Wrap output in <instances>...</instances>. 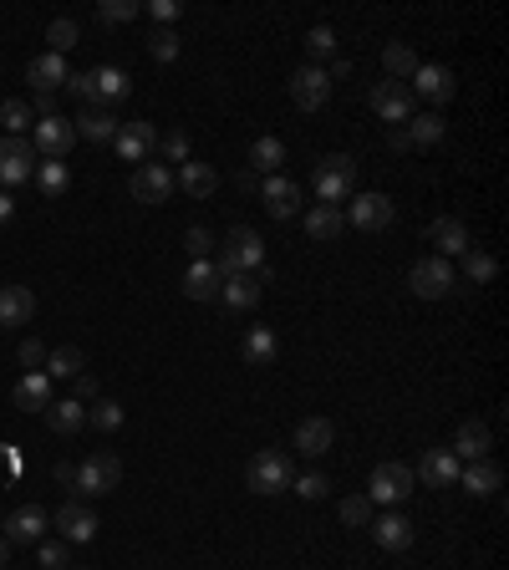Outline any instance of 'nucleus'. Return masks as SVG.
<instances>
[{
	"mask_svg": "<svg viewBox=\"0 0 509 570\" xmlns=\"http://www.w3.org/2000/svg\"><path fill=\"white\" fill-rule=\"evenodd\" d=\"M219 275H240V270H265V240H260V230H250V224H235L230 230V240L219 245Z\"/></svg>",
	"mask_w": 509,
	"mask_h": 570,
	"instance_id": "1",
	"label": "nucleus"
},
{
	"mask_svg": "<svg viewBox=\"0 0 509 570\" xmlns=\"http://www.w3.org/2000/svg\"><path fill=\"white\" fill-rule=\"evenodd\" d=\"M352 184H357V163L347 153H326L316 163V199L331 204V209H342L352 199Z\"/></svg>",
	"mask_w": 509,
	"mask_h": 570,
	"instance_id": "2",
	"label": "nucleus"
},
{
	"mask_svg": "<svg viewBox=\"0 0 509 570\" xmlns=\"http://www.w3.org/2000/svg\"><path fill=\"white\" fill-rule=\"evenodd\" d=\"M67 484H77L82 499H102V494H112V489L123 484V464L112 459V453H87V459L72 469Z\"/></svg>",
	"mask_w": 509,
	"mask_h": 570,
	"instance_id": "3",
	"label": "nucleus"
},
{
	"mask_svg": "<svg viewBox=\"0 0 509 570\" xmlns=\"http://www.w3.org/2000/svg\"><path fill=\"white\" fill-rule=\"evenodd\" d=\"M291 459L280 448H260L255 459H250V469H245V484L255 489V494H280V489H291Z\"/></svg>",
	"mask_w": 509,
	"mask_h": 570,
	"instance_id": "4",
	"label": "nucleus"
},
{
	"mask_svg": "<svg viewBox=\"0 0 509 570\" xmlns=\"http://www.w3.org/2000/svg\"><path fill=\"white\" fill-rule=\"evenodd\" d=\"M413 494V469L408 464H398V459H387V464H377L372 469V479H367V499L372 504H403Z\"/></svg>",
	"mask_w": 509,
	"mask_h": 570,
	"instance_id": "5",
	"label": "nucleus"
},
{
	"mask_svg": "<svg viewBox=\"0 0 509 570\" xmlns=\"http://www.w3.org/2000/svg\"><path fill=\"white\" fill-rule=\"evenodd\" d=\"M72 143H77V128H72V118H41L36 128H31V148H36V158H62L67 163V153H72Z\"/></svg>",
	"mask_w": 509,
	"mask_h": 570,
	"instance_id": "6",
	"label": "nucleus"
},
{
	"mask_svg": "<svg viewBox=\"0 0 509 570\" xmlns=\"http://www.w3.org/2000/svg\"><path fill=\"white\" fill-rule=\"evenodd\" d=\"M408 285H413V296H423V301H443L448 291H454V270H448V260L428 255V260H418L408 270Z\"/></svg>",
	"mask_w": 509,
	"mask_h": 570,
	"instance_id": "7",
	"label": "nucleus"
},
{
	"mask_svg": "<svg viewBox=\"0 0 509 570\" xmlns=\"http://www.w3.org/2000/svg\"><path fill=\"white\" fill-rule=\"evenodd\" d=\"M168 194H174V168L168 163H138L133 168V199L138 204H168Z\"/></svg>",
	"mask_w": 509,
	"mask_h": 570,
	"instance_id": "8",
	"label": "nucleus"
},
{
	"mask_svg": "<svg viewBox=\"0 0 509 570\" xmlns=\"http://www.w3.org/2000/svg\"><path fill=\"white\" fill-rule=\"evenodd\" d=\"M342 214H347V224H357V230H387L398 204H392L387 194H352Z\"/></svg>",
	"mask_w": 509,
	"mask_h": 570,
	"instance_id": "9",
	"label": "nucleus"
},
{
	"mask_svg": "<svg viewBox=\"0 0 509 570\" xmlns=\"http://www.w3.org/2000/svg\"><path fill=\"white\" fill-rule=\"evenodd\" d=\"M36 174V148L31 138H0V184H26Z\"/></svg>",
	"mask_w": 509,
	"mask_h": 570,
	"instance_id": "10",
	"label": "nucleus"
},
{
	"mask_svg": "<svg viewBox=\"0 0 509 570\" xmlns=\"http://www.w3.org/2000/svg\"><path fill=\"white\" fill-rule=\"evenodd\" d=\"M372 112H377L382 123H398V128H403V123L413 118V92H408V82H392V77L377 82V87H372Z\"/></svg>",
	"mask_w": 509,
	"mask_h": 570,
	"instance_id": "11",
	"label": "nucleus"
},
{
	"mask_svg": "<svg viewBox=\"0 0 509 570\" xmlns=\"http://www.w3.org/2000/svg\"><path fill=\"white\" fill-rule=\"evenodd\" d=\"M291 102L301 107V112H316V107H326L331 102V77H326V67H301V72H291Z\"/></svg>",
	"mask_w": 509,
	"mask_h": 570,
	"instance_id": "12",
	"label": "nucleus"
},
{
	"mask_svg": "<svg viewBox=\"0 0 509 570\" xmlns=\"http://www.w3.org/2000/svg\"><path fill=\"white\" fill-rule=\"evenodd\" d=\"M260 199H265V209H270L275 219H296V214H301V184L286 179V174H270V179L260 184Z\"/></svg>",
	"mask_w": 509,
	"mask_h": 570,
	"instance_id": "13",
	"label": "nucleus"
},
{
	"mask_svg": "<svg viewBox=\"0 0 509 570\" xmlns=\"http://www.w3.org/2000/svg\"><path fill=\"white\" fill-rule=\"evenodd\" d=\"M112 148H118L123 163H148L153 148H158V133H153V123H123L118 138H112Z\"/></svg>",
	"mask_w": 509,
	"mask_h": 570,
	"instance_id": "14",
	"label": "nucleus"
},
{
	"mask_svg": "<svg viewBox=\"0 0 509 570\" xmlns=\"http://www.w3.org/2000/svg\"><path fill=\"white\" fill-rule=\"evenodd\" d=\"M67 77H72V67H67V56H56V51L31 56V67H26V82H31L36 92H62Z\"/></svg>",
	"mask_w": 509,
	"mask_h": 570,
	"instance_id": "15",
	"label": "nucleus"
},
{
	"mask_svg": "<svg viewBox=\"0 0 509 570\" xmlns=\"http://www.w3.org/2000/svg\"><path fill=\"white\" fill-rule=\"evenodd\" d=\"M459 469H464V464H459L448 448H428L423 459H418V474H413V479H423L428 489H448V484H459Z\"/></svg>",
	"mask_w": 509,
	"mask_h": 570,
	"instance_id": "16",
	"label": "nucleus"
},
{
	"mask_svg": "<svg viewBox=\"0 0 509 570\" xmlns=\"http://www.w3.org/2000/svg\"><path fill=\"white\" fill-rule=\"evenodd\" d=\"M51 525L62 530V540H67V545H87V540L97 535V515H92L87 504H72V499H67L62 509H56V520H51Z\"/></svg>",
	"mask_w": 509,
	"mask_h": 570,
	"instance_id": "17",
	"label": "nucleus"
},
{
	"mask_svg": "<svg viewBox=\"0 0 509 570\" xmlns=\"http://www.w3.org/2000/svg\"><path fill=\"white\" fill-rule=\"evenodd\" d=\"M260 296H265V280H260V275H250V270L224 275V285H219V301H224V306H235V311L260 306Z\"/></svg>",
	"mask_w": 509,
	"mask_h": 570,
	"instance_id": "18",
	"label": "nucleus"
},
{
	"mask_svg": "<svg viewBox=\"0 0 509 570\" xmlns=\"http://www.w3.org/2000/svg\"><path fill=\"white\" fill-rule=\"evenodd\" d=\"M489 443H494V438H489V423L464 418V423H459V433H454V448H448V453H454L459 464H464V459L474 464V459H489Z\"/></svg>",
	"mask_w": 509,
	"mask_h": 570,
	"instance_id": "19",
	"label": "nucleus"
},
{
	"mask_svg": "<svg viewBox=\"0 0 509 570\" xmlns=\"http://www.w3.org/2000/svg\"><path fill=\"white\" fill-rule=\"evenodd\" d=\"M36 296L31 285H0V326H31Z\"/></svg>",
	"mask_w": 509,
	"mask_h": 570,
	"instance_id": "20",
	"label": "nucleus"
},
{
	"mask_svg": "<svg viewBox=\"0 0 509 570\" xmlns=\"http://www.w3.org/2000/svg\"><path fill=\"white\" fill-rule=\"evenodd\" d=\"M11 403H16L21 413H46V408H51V377H46V372H26V377L16 382V392H11Z\"/></svg>",
	"mask_w": 509,
	"mask_h": 570,
	"instance_id": "21",
	"label": "nucleus"
},
{
	"mask_svg": "<svg viewBox=\"0 0 509 570\" xmlns=\"http://www.w3.org/2000/svg\"><path fill=\"white\" fill-rule=\"evenodd\" d=\"M219 285H224L219 265H214V260H194L189 275H184V296H189V301H219Z\"/></svg>",
	"mask_w": 509,
	"mask_h": 570,
	"instance_id": "22",
	"label": "nucleus"
},
{
	"mask_svg": "<svg viewBox=\"0 0 509 570\" xmlns=\"http://www.w3.org/2000/svg\"><path fill=\"white\" fill-rule=\"evenodd\" d=\"M41 535H46V509H36V504H21L6 520V540L11 545H36Z\"/></svg>",
	"mask_w": 509,
	"mask_h": 570,
	"instance_id": "23",
	"label": "nucleus"
},
{
	"mask_svg": "<svg viewBox=\"0 0 509 570\" xmlns=\"http://www.w3.org/2000/svg\"><path fill=\"white\" fill-rule=\"evenodd\" d=\"M342 230H347V214L342 209H331V204H311L306 209V235L311 240L331 245V240H342Z\"/></svg>",
	"mask_w": 509,
	"mask_h": 570,
	"instance_id": "24",
	"label": "nucleus"
},
{
	"mask_svg": "<svg viewBox=\"0 0 509 570\" xmlns=\"http://www.w3.org/2000/svg\"><path fill=\"white\" fill-rule=\"evenodd\" d=\"M331 443H336L331 418H301V423H296V448H301V453H311V459L331 453Z\"/></svg>",
	"mask_w": 509,
	"mask_h": 570,
	"instance_id": "25",
	"label": "nucleus"
},
{
	"mask_svg": "<svg viewBox=\"0 0 509 570\" xmlns=\"http://www.w3.org/2000/svg\"><path fill=\"white\" fill-rule=\"evenodd\" d=\"M72 128H77V138H87V143H112V138H118V118H112V112L107 107H87L82 112V118H72Z\"/></svg>",
	"mask_w": 509,
	"mask_h": 570,
	"instance_id": "26",
	"label": "nucleus"
},
{
	"mask_svg": "<svg viewBox=\"0 0 509 570\" xmlns=\"http://www.w3.org/2000/svg\"><path fill=\"white\" fill-rule=\"evenodd\" d=\"M408 92L428 97V102H448V97H454V72H448V67H418Z\"/></svg>",
	"mask_w": 509,
	"mask_h": 570,
	"instance_id": "27",
	"label": "nucleus"
},
{
	"mask_svg": "<svg viewBox=\"0 0 509 570\" xmlns=\"http://www.w3.org/2000/svg\"><path fill=\"white\" fill-rule=\"evenodd\" d=\"M174 184H179L184 194H194V199H209V194L219 189V174H214L209 163L189 158V163H179V174H174Z\"/></svg>",
	"mask_w": 509,
	"mask_h": 570,
	"instance_id": "28",
	"label": "nucleus"
},
{
	"mask_svg": "<svg viewBox=\"0 0 509 570\" xmlns=\"http://www.w3.org/2000/svg\"><path fill=\"white\" fill-rule=\"evenodd\" d=\"M433 245H438V260H443V255H464V250H469V224L454 219V214L433 219Z\"/></svg>",
	"mask_w": 509,
	"mask_h": 570,
	"instance_id": "29",
	"label": "nucleus"
},
{
	"mask_svg": "<svg viewBox=\"0 0 509 570\" xmlns=\"http://www.w3.org/2000/svg\"><path fill=\"white\" fill-rule=\"evenodd\" d=\"M372 540L382 545V550H408L413 545V525L392 509V515H382V520H372Z\"/></svg>",
	"mask_w": 509,
	"mask_h": 570,
	"instance_id": "30",
	"label": "nucleus"
},
{
	"mask_svg": "<svg viewBox=\"0 0 509 570\" xmlns=\"http://www.w3.org/2000/svg\"><path fill=\"white\" fill-rule=\"evenodd\" d=\"M31 179H36V189H41L46 199H62V194H67V184H72V168H67L62 158H41Z\"/></svg>",
	"mask_w": 509,
	"mask_h": 570,
	"instance_id": "31",
	"label": "nucleus"
},
{
	"mask_svg": "<svg viewBox=\"0 0 509 570\" xmlns=\"http://www.w3.org/2000/svg\"><path fill=\"white\" fill-rule=\"evenodd\" d=\"M92 87H97V107L123 102V97L133 92V82H128V72H123V67H97V72H92Z\"/></svg>",
	"mask_w": 509,
	"mask_h": 570,
	"instance_id": "32",
	"label": "nucleus"
},
{
	"mask_svg": "<svg viewBox=\"0 0 509 570\" xmlns=\"http://www.w3.org/2000/svg\"><path fill=\"white\" fill-rule=\"evenodd\" d=\"M382 67H387V77L392 82H408L423 62H418V56H413V46H403V41H387L382 46Z\"/></svg>",
	"mask_w": 509,
	"mask_h": 570,
	"instance_id": "33",
	"label": "nucleus"
},
{
	"mask_svg": "<svg viewBox=\"0 0 509 570\" xmlns=\"http://www.w3.org/2000/svg\"><path fill=\"white\" fill-rule=\"evenodd\" d=\"M499 479H504V474H499V464H489V459H474L469 469H459V484H464L469 494H479V499H484V494H494V489H499Z\"/></svg>",
	"mask_w": 509,
	"mask_h": 570,
	"instance_id": "34",
	"label": "nucleus"
},
{
	"mask_svg": "<svg viewBox=\"0 0 509 570\" xmlns=\"http://www.w3.org/2000/svg\"><path fill=\"white\" fill-rule=\"evenodd\" d=\"M46 423H51V433H77V428L87 423V403H77V397H62V403L46 408Z\"/></svg>",
	"mask_w": 509,
	"mask_h": 570,
	"instance_id": "35",
	"label": "nucleus"
},
{
	"mask_svg": "<svg viewBox=\"0 0 509 570\" xmlns=\"http://www.w3.org/2000/svg\"><path fill=\"white\" fill-rule=\"evenodd\" d=\"M0 123H6V138H26V133L36 128V118H31V102H26V97L0 102Z\"/></svg>",
	"mask_w": 509,
	"mask_h": 570,
	"instance_id": "36",
	"label": "nucleus"
},
{
	"mask_svg": "<svg viewBox=\"0 0 509 570\" xmlns=\"http://www.w3.org/2000/svg\"><path fill=\"white\" fill-rule=\"evenodd\" d=\"M245 362H250V367L275 362V331H270V326H250V331H245Z\"/></svg>",
	"mask_w": 509,
	"mask_h": 570,
	"instance_id": "37",
	"label": "nucleus"
},
{
	"mask_svg": "<svg viewBox=\"0 0 509 570\" xmlns=\"http://www.w3.org/2000/svg\"><path fill=\"white\" fill-rule=\"evenodd\" d=\"M280 163H286V143H280V138H255V148H250V168H255V174H275Z\"/></svg>",
	"mask_w": 509,
	"mask_h": 570,
	"instance_id": "38",
	"label": "nucleus"
},
{
	"mask_svg": "<svg viewBox=\"0 0 509 570\" xmlns=\"http://www.w3.org/2000/svg\"><path fill=\"white\" fill-rule=\"evenodd\" d=\"M77 41H82V31H77V21H72V16H56V21L46 26V46H51L56 56H67Z\"/></svg>",
	"mask_w": 509,
	"mask_h": 570,
	"instance_id": "39",
	"label": "nucleus"
},
{
	"mask_svg": "<svg viewBox=\"0 0 509 570\" xmlns=\"http://www.w3.org/2000/svg\"><path fill=\"white\" fill-rule=\"evenodd\" d=\"M87 367V357L77 352V347H56V352H46V377H77Z\"/></svg>",
	"mask_w": 509,
	"mask_h": 570,
	"instance_id": "40",
	"label": "nucleus"
},
{
	"mask_svg": "<svg viewBox=\"0 0 509 570\" xmlns=\"http://www.w3.org/2000/svg\"><path fill=\"white\" fill-rule=\"evenodd\" d=\"M403 133L413 138V148H433V143L443 138V123H438V112H423V118H408Z\"/></svg>",
	"mask_w": 509,
	"mask_h": 570,
	"instance_id": "41",
	"label": "nucleus"
},
{
	"mask_svg": "<svg viewBox=\"0 0 509 570\" xmlns=\"http://www.w3.org/2000/svg\"><path fill=\"white\" fill-rule=\"evenodd\" d=\"M36 560H41V570H72V545L67 540H41Z\"/></svg>",
	"mask_w": 509,
	"mask_h": 570,
	"instance_id": "42",
	"label": "nucleus"
},
{
	"mask_svg": "<svg viewBox=\"0 0 509 570\" xmlns=\"http://www.w3.org/2000/svg\"><path fill=\"white\" fill-rule=\"evenodd\" d=\"M336 515H342V525L362 530V525H372V499H367V494H347V499H342V509H336Z\"/></svg>",
	"mask_w": 509,
	"mask_h": 570,
	"instance_id": "43",
	"label": "nucleus"
},
{
	"mask_svg": "<svg viewBox=\"0 0 509 570\" xmlns=\"http://www.w3.org/2000/svg\"><path fill=\"white\" fill-rule=\"evenodd\" d=\"M87 423L102 428V433H112V428H123V408L112 403V397H97V403L87 408Z\"/></svg>",
	"mask_w": 509,
	"mask_h": 570,
	"instance_id": "44",
	"label": "nucleus"
},
{
	"mask_svg": "<svg viewBox=\"0 0 509 570\" xmlns=\"http://www.w3.org/2000/svg\"><path fill=\"white\" fill-rule=\"evenodd\" d=\"M179 46H184V41H179V31H174V26H158V31L148 36V51L158 56V62H174Z\"/></svg>",
	"mask_w": 509,
	"mask_h": 570,
	"instance_id": "45",
	"label": "nucleus"
},
{
	"mask_svg": "<svg viewBox=\"0 0 509 570\" xmlns=\"http://www.w3.org/2000/svg\"><path fill=\"white\" fill-rule=\"evenodd\" d=\"M464 270H469V280H479V285H489L494 275H499V265H494V255H484V250H464Z\"/></svg>",
	"mask_w": 509,
	"mask_h": 570,
	"instance_id": "46",
	"label": "nucleus"
},
{
	"mask_svg": "<svg viewBox=\"0 0 509 570\" xmlns=\"http://www.w3.org/2000/svg\"><path fill=\"white\" fill-rule=\"evenodd\" d=\"M143 6H138V0H102V6H97V21H107V26H123V21H133Z\"/></svg>",
	"mask_w": 509,
	"mask_h": 570,
	"instance_id": "47",
	"label": "nucleus"
},
{
	"mask_svg": "<svg viewBox=\"0 0 509 570\" xmlns=\"http://www.w3.org/2000/svg\"><path fill=\"white\" fill-rule=\"evenodd\" d=\"M158 153H163L168 163H189V158H194V153H189V133H179V128L163 133V138H158Z\"/></svg>",
	"mask_w": 509,
	"mask_h": 570,
	"instance_id": "48",
	"label": "nucleus"
},
{
	"mask_svg": "<svg viewBox=\"0 0 509 570\" xmlns=\"http://www.w3.org/2000/svg\"><path fill=\"white\" fill-rule=\"evenodd\" d=\"M184 250H189V260H209V250H214V235L204 230V224H194V230L184 235Z\"/></svg>",
	"mask_w": 509,
	"mask_h": 570,
	"instance_id": "49",
	"label": "nucleus"
},
{
	"mask_svg": "<svg viewBox=\"0 0 509 570\" xmlns=\"http://www.w3.org/2000/svg\"><path fill=\"white\" fill-rule=\"evenodd\" d=\"M306 51H311V62H316V56H331V51H336V31H331V26H311Z\"/></svg>",
	"mask_w": 509,
	"mask_h": 570,
	"instance_id": "50",
	"label": "nucleus"
},
{
	"mask_svg": "<svg viewBox=\"0 0 509 570\" xmlns=\"http://www.w3.org/2000/svg\"><path fill=\"white\" fill-rule=\"evenodd\" d=\"M291 489H296L301 499H321L331 484H326V474H301V479H291Z\"/></svg>",
	"mask_w": 509,
	"mask_h": 570,
	"instance_id": "51",
	"label": "nucleus"
},
{
	"mask_svg": "<svg viewBox=\"0 0 509 570\" xmlns=\"http://www.w3.org/2000/svg\"><path fill=\"white\" fill-rule=\"evenodd\" d=\"M67 87H72V97H82L87 107H97V87H92V72H72V77H67Z\"/></svg>",
	"mask_w": 509,
	"mask_h": 570,
	"instance_id": "52",
	"label": "nucleus"
},
{
	"mask_svg": "<svg viewBox=\"0 0 509 570\" xmlns=\"http://www.w3.org/2000/svg\"><path fill=\"white\" fill-rule=\"evenodd\" d=\"M143 11H148L153 21H163V26H168V21H179V11H184V6H179V0H148Z\"/></svg>",
	"mask_w": 509,
	"mask_h": 570,
	"instance_id": "53",
	"label": "nucleus"
},
{
	"mask_svg": "<svg viewBox=\"0 0 509 570\" xmlns=\"http://www.w3.org/2000/svg\"><path fill=\"white\" fill-rule=\"evenodd\" d=\"M21 367H46V347H41L36 336H26V341H21Z\"/></svg>",
	"mask_w": 509,
	"mask_h": 570,
	"instance_id": "54",
	"label": "nucleus"
},
{
	"mask_svg": "<svg viewBox=\"0 0 509 570\" xmlns=\"http://www.w3.org/2000/svg\"><path fill=\"white\" fill-rule=\"evenodd\" d=\"M72 397H77V403H97V377L92 372H77V392Z\"/></svg>",
	"mask_w": 509,
	"mask_h": 570,
	"instance_id": "55",
	"label": "nucleus"
},
{
	"mask_svg": "<svg viewBox=\"0 0 509 570\" xmlns=\"http://www.w3.org/2000/svg\"><path fill=\"white\" fill-rule=\"evenodd\" d=\"M31 118H56V92H36V107H31Z\"/></svg>",
	"mask_w": 509,
	"mask_h": 570,
	"instance_id": "56",
	"label": "nucleus"
},
{
	"mask_svg": "<svg viewBox=\"0 0 509 570\" xmlns=\"http://www.w3.org/2000/svg\"><path fill=\"white\" fill-rule=\"evenodd\" d=\"M387 148H392V153H413V138H408L403 128H392V133H387Z\"/></svg>",
	"mask_w": 509,
	"mask_h": 570,
	"instance_id": "57",
	"label": "nucleus"
},
{
	"mask_svg": "<svg viewBox=\"0 0 509 570\" xmlns=\"http://www.w3.org/2000/svg\"><path fill=\"white\" fill-rule=\"evenodd\" d=\"M11 214H16V199H11L6 189H0V224H11Z\"/></svg>",
	"mask_w": 509,
	"mask_h": 570,
	"instance_id": "58",
	"label": "nucleus"
},
{
	"mask_svg": "<svg viewBox=\"0 0 509 570\" xmlns=\"http://www.w3.org/2000/svg\"><path fill=\"white\" fill-rule=\"evenodd\" d=\"M6 560H11V540L0 535V570H6Z\"/></svg>",
	"mask_w": 509,
	"mask_h": 570,
	"instance_id": "59",
	"label": "nucleus"
},
{
	"mask_svg": "<svg viewBox=\"0 0 509 570\" xmlns=\"http://www.w3.org/2000/svg\"><path fill=\"white\" fill-rule=\"evenodd\" d=\"M72 570H92V565H72Z\"/></svg>",
	"mask_w": 509,
	"mask_h": 570,
	"instance_id": "60",
	"label": "nucleus"
}]
</instances>
